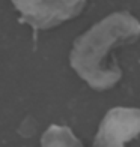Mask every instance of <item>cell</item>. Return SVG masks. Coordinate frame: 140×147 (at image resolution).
Instances as JSON below:
<instances>
[{"instance_id":"1","label":"cell","mask_w":140,"mask_h":147,"mask_svg":"<svg viewBox=\"0 0 140 147\" xmlns=\"http://www.w3.org/2000/svg\"><path fill=\"white\" fill-rule=\"evenodd\" d=\"M140 36V21L130 12H113L80 35L69 53V63L78 77L95 90H107L122 78L113 50Z\"/></svg>"},{"instance_id":"2","label":"cell","mask_w":140,"mask_h":147,"mask_svg":"<svg viewBox=\"0 0 140 147\" xmlns=\"http://www.w3.org/2000/svg\"><path fill=\"white\" fill-rule=\"evenodd\" d=\"M140 135V110L131 107H115L103 117L93 147H125ZM41 147H83L68 126L51 125L41 138Z\"/></svg>"},{"instance_id":"3","label":"cell","mask_w":140,"mask_h":147,"mask_svg":"<svg viewBox=\"0 0 140 147\" xmlns=\"http://www.w3.org/2000/svg\"><path fill=\"white\" fill-rule=\"evenodd\" d=\"M21 20L36 30H45L75 18L86 0H11Z\"/></svg>"}]
</instances>
